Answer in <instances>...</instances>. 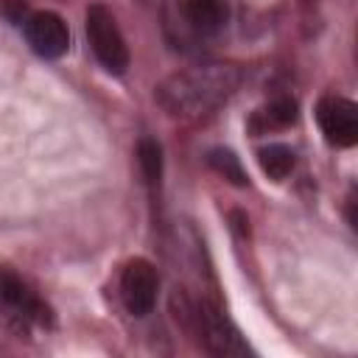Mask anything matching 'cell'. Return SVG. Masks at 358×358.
Here are the masks:
<instances>
[{
	"mask_svg": "<svg viewBox=\"0 0 358 358\" xmlns=\"http://www.w3.org/2000/svg\"><path fill=\"white\" fill-rule=\"evenodd\" d=\"M157 291H159L157 268L143 257L129 260L120 274V299L126 310L131 316H148L157 305Z\"/></svg>",
	"mask_w": 358,
	"mask_h": 358,
	"instance_id": "obj_4",
	"label": "cell"
},
{
	"mask_svg": "<svg viewBox=\"0 0 358 358\" xmlns=\"http://www.w3.org/2000/svg\"><path fill=\"white\" fill-rule=\"evenodd\" d=\"M316 120L327 143L333 145H352L358 140V106L338 95H324L316 106Z\"/></svg>",
	"mask_w": 358,
	"mask_h": 358,
	"instance_id": "obj_5",
	"label": "cell"
},
{
	"mask_svg": "<svg viewBox=\"0 0 358 358\" xmlns=\"http://www.w3.org/2000/svg\"><path fill=\"white\" fill-rule=\"evenodd\" d=\"M87 39H90L95 59L109 73H123L129 67V48H126L120 28H117V20L101 3L87 8Z\"/></svg>",
	"mask_w": 358,
	"mask_h": 358,
	"instance_id": "obj_2",
	"label": "cell"
},
{
	"mask_svg": "<svg viewBox=\"0 0 358 358\" xmlns=\"http://www.w3.org/2000/svg\"><path fill=\"white\" fill-rule=\"evenodd\" d=\"M137 162H140V171L145 176V185L151 190L159 187V179H162V148L157 140L151 137H143L140 145H137Z\"/></svg>",
	"mask_w": 358,
	"mask_h": 358,
	"instance_id": "obj_11",
	"label": "cell"
},
{
	"mask_svg": "<svg viewBox=\"0 0 358 358\" xmlns=\"http://www.w3.org/2000/svg\"><path fill=\"white\" fill-rule=\"evenodd\" d=\"M193 327L199 330L201 341H204V350L210 355H221V358H229V355H246L249 347L246 341L238 336L235 324L210 302H199L196 305V322Z\"/></svg>",
	"mask_w": 358,
	"mask_h": 358,
	"instance_id": "obj_3",
	"label": "cell"
},
{
	"mask_svg": "<svg viewBox=\"0 0 358 358\" xmlns=\"http://www.w3.org/2000/svg\"><path fill=\"white\" fill-rule=\"evenodd\" d=\"M182 17L196 34L213 36L229 20V0H182Z\"/></svg>",
	"mask_w": 358,
	"mask_h": 358,
	"instance_id": "obj_8",
	"label": "cell"
},
{
	"mask_svg": "<svg viewBox=\"0 0 358 358\" xmlns=\"http://www.w3.org/2000/svg\"><path fill=\"white\" fill-rule=\"evenodd\" d=\"M296 120V101L282 95V98H274L268 106L257 109L255 117H252V131H271V129H285Z\"/></svg>",
	"mask_w": 358,
	"mask_h": 358,
	"instance_id": "obj_9",
	"label": "cell"
},
{
	"mask_svg": "<svg viewBox=\"0 0 358 358\" xmlns=\"http://www.w3.org/2000/svg\"><path fill=\"white\" fill-rule=\"evenodd\" d=\"M0 299L20 324H50V310L48 305L14 274L0 271Z\"/></svg>",
	"mask_w": 358,
	"mask_h": 358,
	"instance_id": "obj_7",
	"label": "cell"
},
{
	"mask_svg": "<svg viewBox=\"0 0 358 358\" xmlns=\"http://www.w3.org/2000/svg\"><path fill=\"white\" fill-rule=\"evenodd\" d=\"M25 39L34 53L45 59H59L70 48V31L64 20L53 11H36L25 20Z\"/></svg>",
	"mask_w": 358,
	"mask_h": 358,
	"instance_id": "obj_6",
	"label": "cell"
},
{
	"mask_svg": "<svg viewBox=\"0 0 358 358\" xmlns=\"http://www.w3.org/2000/svg\"><path fill=\"white\" fill-rule=\"evenodd\" d=\"M257 162H260V171H263L268 179L282 182V179L294 171L296 157H294V151H291L288 145H282V143H271V145H266V148L257 151Z\"/></svg>",
	"mask_w": 358,
	"mask_h": 358,
	"instance_id": "obj_10",
	"label": "cell"
},
{
	"mask_svg": "<svg viewBox=\"0 0 358 358\" xmlns=\"http://www.w3.org/2000/svg\"><path fill=\"white\" fill-rule=\"evenodd\" d=\"M243 73L238 64L207 62L171 73L157 87L159 106L173 117H204L215 112L241 87Z\"/></svg>",
	"mask_w": 358,
	"mask_h": 358,
	"instance_id": "obj_1",
	"label": "cell"
},
{
	"mask_svg": "<svg viewBox=\"0 0 358 358\" xmlns=\"http://www.w3.org/2000/svg\"><path fill=\"white\" fill-rule=\"evenodd\" d=\"M207 162H210V168L215 171V173H221L227 182H232V185H238V187H243L249 179H246V171H243V165H241V159L229 151V148H210L207 151Z\"/></svg>",
	"mask_w": 358,
	"mask_h": 358,
	"instance_id": "obj_12",
	"label": "cell"
}]
</instances>
